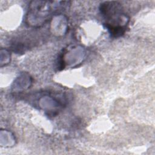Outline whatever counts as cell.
<instances>
[{
  "label": "cell",
  "instance_id": "obj_1",
  "mask_svg": "<svg viewBox=\"0 0 155 155\" xmlns=\"http://www.w3.org/2000/svg\"><path fill=\"white\" fill-rule=\"evenodd\" d=\"M101 13L107 20L105 25L114 37L123 35L126 30L128 18L121 10V6L117 2H105L101 5Z\"/></svg>",
  "mask_w": 155,
  "mask_h": 155
}]
</instances>
